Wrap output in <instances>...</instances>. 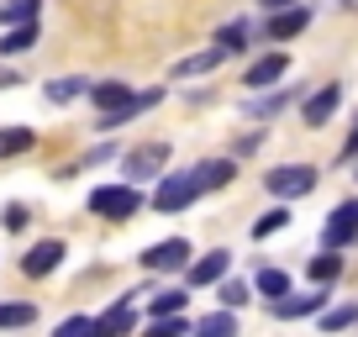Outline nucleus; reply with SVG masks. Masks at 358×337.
I'll list each match as a JSON object with an SVG mask.
<instances>
[{"instance_id":"nucleus-26","label":"nucleus","mask_w":358,"mask_h":337,"mask_svg":"<svg viewBox=\"0 0 358 337\" xmlns=\"http://www.w3.org/2000/svg\"><path fill=\"white\" fill-rule=\"evenodd\" d=\"M143 337H190V327L179 316H148V332Z\"/></svg>"},{"instance_id":"nucleus-31","label":"nucleus","mask_w":358,"mask_h":337,"mask_svg":"<svg viewBox=\"0 0 358 337\" xmlns=\"http://www.w3.org/2000/svg\"><path fill=\"white\" fill-rule=\"evenodd\" d=\"M280 227H290V211H285V206H280V211H268V216H258L253 237H268V232H280Z\"/></svg>"},{"instance_id":"nucleus-16","label":"nucleus","mask_w":358,"mask_h":337,"mask_svg":"<svg viewBox=\"0 0 358 337\" xmlns=\"http://www.w3.org/2000/svg\"><path fill=\"white\" fill-rule=\"evenodd\" d=\"M322 301H327L322 290H316V295H285V301H274V316H280V322H295V316L322 311Z\"/></svg>"},{"instance_id":"nucleus-22","label":"nucleus","mask_w":358,"mask_h":337,"mask_svg":"<svg viewBox=\"0 0 358 337\" xmlns=\"http://www.w3.org/2000/svg\"><path fill=\"white\" fill-rule=\"evenodd\" d=\"M32 322H37L32 301H6V306H0V332H6V327H32Z\"/></svg>"},{"instance_id":"nucleus-4","label":"nucleus","mask_w":358,"mask_h":337,"mask_svg":"<svg viewBox=\"0 0 358 337\" xmlns=\"http://www.w3.org/2000/svg\"><path fill=\"white\" fill-rule=\"evenodd\" d=\"M190 201H201V190H195V180H190V174H164V185L153 190V211H164V216L185 211Z\"/></svg>"},{"instance_id":"nucleus-32","label":"nucleus","mask_w":358,"mask_h":337,"mask_svg":"<svg viewBox=\"0 0 358 337\" xmlns=\"http://www.w3.org/2000/svg\"><path fill=\"white\" fill-rule=\"evenodd\" d=\"M53 337H90V316H69V322H58Z\"/></svg>"},{"instance_id":"nucleus-35","label":"nucleus","mask_w":358,"mask_h":337,"mask_svg":"<svg viewBox=\"0 0 358 337\" xmlns=\"http://www.w3.org/2000/svg\"><path fill=\"white\" fill-rule=\"evenodd\" d=\"M11 85H22V74H16V69H6V64H0V90H11Z\"/></svg>"},{"instance_id":"nucleus-21","label":"nucleus","mask_w":358,"mask_h":337,"mask_svg":"<svg viewBox=\"0 0 358 337\" xmlns=\"http://www.w3.org/2000/svg\"><path fill=\"white\" fill-rule=\"evenodd\" d=\"M216 64H222V53H216V48H206V53L179 58V64H174V74H179V79H190V74H211Z\"/></svg>"},{"instance_id":"nucleus-20","label":"nucleus","mask_w":358,"mask_h":337,"mask_svg":"<svg viewBox=\"0 0 358 337\" xmlns=\"http://www.w3.org/2000/svg\"><path fill=\"white\" fill-rule=\"evenodd\" d=\"M32 143H37V132H32V127H0V158L27 153Z\"/></svg>"},{"instance_id":"nucleus-27","label":"nucleus","mask_w":358,"mask_h":337,"mask_svg":"<svg viewBox=\"0 0 358 337\" xmlns=\"http://www.w3.org/2000/svg\"><path fill=\"white\" fill-rule=\"evenodd\" d=\"M37 6H43V0H11V6H0V22H11V27L37 22Z\"/></svg>"},{"instance_id":"nucleus-19","label":"nucleus","mask_w":358,"mask_h":337,"mask_svg":"<svg viewBox=\"0 0 358 337\" xmlns=\"http://www.w3.org/2000/svg\"><path fill=\"white\" fill-rule=\"evenodd\" d=\"M248 32H253V27H248L243 16H237V22H227L222 32H216V53H222V58H227V53H243V48H248Z\"/></svg>"},{"instance_id":"nucleus-1","label":"nucleus","mask_w":358,"mask_h":337,"mask_svg":"<svg viewBox=\"0 0 358 337\" xmlns=\"http://www.w3.org/2000/svg\"><path fill=\"white\" fill-rule=\"evenodd\" d=\"M90 211L106 216V222H127V216L143 211V195H137V185H101L90 195Z\"/></svg>"},{"instance_id":"nucleus-34","label":"nucleus","mask_w":358,"mask_h":337,"mask_svg":"<svg viewBox=\"0 0 358 337\" xmlns=\"http://www.w3.org/2000/svg\"><path fill=\"white\" fill-rule=\"evenodd\" d=\"M106 158H116V143H106V148H95V153H90V158H85V164H79V168H95V164H106Z\"/></svg>"},{"instance_id":"nucleus-11","label":"nucleus","mask_w":358,"mask_h":337,"mask_svg":"<svg viewBox=\"0 0 358 337\" xmlns=\"http://www.w3.org/2000/svg\"><path fill=\"white\" fill-rule=\"evenodd\" d=\"M306 27H311V11H306V6H290V11L268 16V37H274V43H290V37H301Z\"/></svg>"},{"instance_id":"nucleus-18","label":"nucleus","mask_w":358,"mask_h":337,"mask_svg":"<svg viewBox=\"0 0 358 337\" xmlns=\"http://www.w3.org/2000/svg\"><path fill=\"white\" fill-rule=\"evenodd\" d=\"M190 337H237V316H232V311H211V316H201V322H195Z\"/></svg>"},{"instance_id":"nucleus-7","label":"nucleus","mask_w":358,"mask_h":337,"mask_svg":"<svg viewBox=\"0 0 358 337\" xmlns=\"http://www.w3.org/2000/svg\"><path fill=\"white\" fill-rule=\"evenodd\" d=\"M64 253H69V248L58 243V237H43V243H32L22 253V274H27V280H43V274H53L58 264H64Z\"/></svg>"},{"instance_id":"nucleus-14","label":"nucleus","mask_w":358,"mask_h":337,"mask_svg":"<svg viewBox=\"0 0 358 337\" xmlns=\"http://www.w3.org/2000/svg\"><path fill=\"white\" fill-rule=\"evenodd\" d=\"M90 101H95V106H101V116L106 111H116V106H127V101H132V85H127V79H101V85H90Z\"/></svg>"},{"instance_id":"nucleus-2","label":"nucleus","mask_w":358,"mask_h":337,"mask_svg":"<svg viewBox=\"0 0 358 337\" xmlns=\"http://www.w3.org/2000/svg\"><path fill=\"white\" fill-rule=\"evenodd\" d=\"M264 190L280 195V201H295V195H311L316 190V168L311 164H280L264 174Z\"/></svg>"},{"instance_id":"nucleus-6","label":"nucleus","mask_w":358,"mask_h":337,"mask_svg":"<svg viewBox=\"0 0 358 337\" xmlns=\"http://www.w3.org/2000/svg\"><path fill=\"white\" fill-rule=\"evenodd\" d=\"M143 264H148L153 274H174V269H185V264H190V243H185V237H164V243L143 248Z\"/></svg>"},{"instance_id":"nucleus-37","label":"nucleus","mask_w":358,"mask_h":337,"mask_svg":"<svg viewBox=\"0 0 358 337\" xmlns=\"http://www.w3.org/2000/svg\"><path fill=\"white\" fill-rule=\"evenodd\" d=\"M353 180H358V168H353Z\"/></svg>"},{"instance_id":"nucleus-9","label":"nucleus","mask_w":358,"mask_h":337,"mask_svg":"<svg viewBox=\"0 0 358 337\" xmlns=\"http://www.w3.org/2000/svg\"><path fill=\"white\" fill-rule=\"evenodd\" d=\"M343 106V85H322L316 95H306V106H301V116H306V127H327L332 122V111Z\"/></svg>"},{"instance_id":"nucleus-3","label":"nucleus","mask_w":358,"mask_h":337,"mask_svg":"<svg viewBox=\"0 0 358 337\" xmlns=\"http://www.w3.org/2000/svg\"><path fill=\"white\" fill-rule=\"evenodd\" d=\"M164 164H169V143H143V148H132V153L122 158L127 185H143V180H153V174H164Z\"/></svg>"},{"instance_id":"nucleus-25","label":"nucleus","mask_w":358,"mask_h":337,"mask_svg":"<svg viewBox=\"0 0 358 337\" xmlns=\"http://www.w3.org/2000/svg\"><path fill=\"white\" fill-rule=\"evenodd\" d=\"M337 274H343V259H337V253H316V259H311V280H316V290H322V285H332Z\"/></svg>"},{"instance_id":"nucleus-5","label":"nucleus","mask_w":358,"mask_h":337,"mask_svg":"<svg viewBox=\"0 0 358 337\" xmlns=\"http://www.w3.org/2000/svg\"><path fill=\"white\" fill-rule=\"evenodd\" d=\"M353 237H358V201H343L332 216H327V227H322V248L337 253V248H348Z\"/></svg>"},{"instance_id":"nucleus-15","label":"nucleus","mask_w":358,"mask_h":337,"mask_svg":"<svg viewBox=\"0 0 358 337\" xmlns=\"http://www.w3.org/2000/svg\"><path fill=\"white\" fill-rule=\"evenodd\" d=\"M37 37H43V32H37V22H22V27H11V32L0 37V58L32 53V48H37Z\"/></svg>"},{"instance_id":"nucleus-30","label":"nucleus","mask_w":358,"mask_h":337,"mask_svg":"<svg viewBox=\"0 0 358 337\" xmlns=\"http://www.w3.org/2000/svg\"><path fill=\"white\" fill-rule=\"evenodd\" d=\"M353 322H358V306H337V311L322 316V332H343V327H353Z\"/></svg>"},{"instance_id":"nucleus-36","label":"nucleus","mask_w":358,"mask_h":337,"mask_svg":"<svg viewBox=\"0 0 358 337\" xmlns=\"http://www.w3.org/2000/svg\"><path fill=\"white\" fill-rule=\"evenodd\" d=\"M268 11H290V6H301V0H264Z\"/></svg>"},{"instance_id":"nucleus-10","label":"nucleus","mask_w":358,"mask_h":337,"mask_svg":"<svg viewBox=\"0 0 358 337\" xmlns=\"http://www.w3.org/2000/svg\"><path fill=\"white\" fill-rule=\"evenodd\" d=\"M127 332H132V295H122L101 322H90V337H127Z\"/></svg>"},{"instance_id":"nucleus-17","label":"nucleus","mask_w":358,"mask_h":337,"mask_svg":"<svg viewBox=\"0 0 358 337\" xmlns=\"http://www.w3.org/2000/svg\"><path fill=\"white\" fill-rule=\"evenodd\" d=\"M90 90V79H79V74H69V79H48V101H53V106H69V101H79V95H85Z\"/></svg>"},{"instance_id":"nucleus-28","label":"nucleus","mask_w":358,"mask_h":337,"mask_svg":"<svg viewBox=\"0 0 358 337\" xmlns=\"http://www.w3.org/2000/svg\"><path fill=\"white\" fill-rule=\"evenodd\" d=\"M248 295H253L248 280H222V306L227 311H232V306H248Z\"/></svg>"},{"instance_id":"nucleus-8","label":"nucleus","mask_w":358,"mask_h":337,"mask_svg":"<svg viewBox=\"0 0 358 337\" xmlns=\"http://www.w3.org/2000/svg\"><path fill=\"white\" fill-rule=\"evenodd\" d=\"M285 69H290V58H285V53H264L258 64H248L243 85H248V90H258V95H264V90H274V85L285 79Z\"/></svg>"},{"instance_id":"nucleus-29","label":"nucleus","mask_w":358,"mask_h":337,"mask_svg":"<svg viewBox=\"0 0 358 337\" xmlns=\"http://www.w3.org/2000/svg\"><path fill=\"white\" fill-rule=\"evenodd\" d=\"M179 311H185L179 290H153V316H179Z\"/></svg>"},{"instance_id":"nucleus-24","label":"nucleus","mask_w":358,"mask_h":337,"mask_svg":"<svg viewBox=\"0 0 358 337\" xmlns=\"http://www.w3.org/2000/svg\"><path fill=\"white\" fill-rule=\"evenodd\" d=\"M258 290H264V295H274V301H285V295H290V274H285V269H258Z\"/></svg>"},{"instance_id":"nucleus-33","label":"nucleus","mask_w":358,"mask_h":337,"mask_svg":"<svg viewBox=\"0 0 358 337\" xmlns=\"http://www.w3.org/2000/svg\"><path fill=\"white\" fill-rule=\"evenodd\" d=\"M27 216H32L27 206H6V216H0V222H6V232H22V227H27Z\"/></svg>"},{"instance_id":"nucleus-12","label":"nucleus","mask_w":358,"mask_h":337,"mask_svg":"<svg viewBox=\"0 0 358 337\" xmlns=\"http://www.w3.org/2000/svg\"><path fill=\"white\" fill-rule=\"evenodd\" d=\"M232 174H237L232 158H206L201 168H190V180H195V190H201V195H206V190H222Z\"/></svg>"},{"instance_id":"nucleus-13","label":"nucleus","mask_w":358,"mask_h":337,"mask_svg":"<svg viewBox=\"0 0 358 337\" xmlns=\"http://www.w3.org/2000/svg\"><path fill=\"white\" fill-rule=\"evenodd\" d=\"M185 269H190V285L201 290V285H216V280H222L227 269H232V253H222V248H216V253H206V259L185 264Z\"/></svg>"},{"instance_id":"nucleus-23","label":"nucleus","mask_w":358,"mask_h":337,"mask_svg":"<svg viewBox=\"0 0 358 337\" xmlns=\"http://www.w3.org/2000/svg\"><path fill=\"white\" fill-rule=\"evenodd\" d=\"M295 95H301V90H264V95H258L253 106H248V111H253V116H280L285 106L295 101Z\"/></svg>"}]
</instances>
